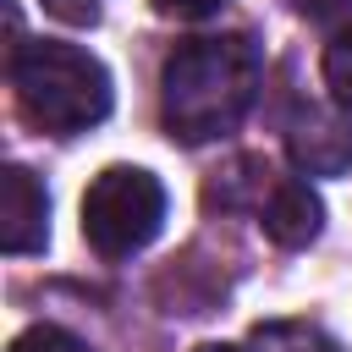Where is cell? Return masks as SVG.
Segmentation results:
<instances>
[{
    "label": "cell",
    "instance_id": "1",
    "mask_svg": "<svg viewBox=\"0 0 352 352\" xmlns=\"http://www.w3.org/2000/svg\"><path fill=\"white\" fill-rule=\"evenodd\" d=\"M258 44L248 33H204L165 55L160 72V116L170 138L209 143L242 126L258 99Z\"/></svg>",
    "mask_w": 352,
    "mask_h": 352
},
{
    "label": "cell",
    "instance_id": "2",
    "mask_svg": "<svg viewBox=\"0 0 352 352\" xmlns=\"http://www.w3.org/2000/svg\"><path fill=\"white\" fill-rule=\"evenodd\" d=\"M11 88H16L22 116L33 126L55 132V138L88 132V126H99L110 116V72H104V60L77 50V44H60V38L16 44Z\"/></svg>",
    "mask_w": 352,
    "mask_h": 352
},
{
    "label": "cell",
    "instance_id": "3",
    "mask_svg": "<svg viewBox=\"0 0 352 352\" xmlns=\"http://www.w3.org/2000/svg\"><path fill=\"white\" fill-rule=\"evenodd\" d=\"M165 226V187L143 165H110L82 192V236L99 258L143 253Z\"/></svg>",
    "mask_w": 352,
    "mask_h": 352
},
{
    "label": "cell",
    "instance_id": "4",
    "mask_svg": "<svg viewBox=\"0 0 352 352\" xmlns=\"http://www.w3.org/2000/svg\"><path fill=\"white\" fill-rule=\"evenodd\" d=\"M50 242V198L33 170L6 165L0 170V248L6 253H38Z\"/></svg>",
    "mask_w": 352,
    "mask_h": 352
},
{
    "label": "cell",
    "instance_id": "5",
    "mask_svg": "<svg viewBox=\"0 0 352 352\" xmlns=\"http://www.w3.org/2000/svg\"><path fill=\"white\" fill-rule=\"evenodd\" d=\"M286 148L308 176H341L352 170V121L341 110H302L286 132Z\"/></svg>",
    "mask_w": 352,
    "mask_h": 352
},
{
    "label": "cell",
    "instance_id": "6",
    "mask_svg": "<svg viewBox=\"0 0 352 352\" xmlns=\"http://www.w3.org/2000/svg\"><path fill=\"white\" fill-rule=\"evenodd\" d=\"M258 214H264V231H270L280 248H302V242H314L319 226H324L319 192H314L308 182H292V176H275V182H270Z\"/></svg>",
    "mask_w": 352,
    "mask_h": 352
},
{
    "label": "cell",
    "instance_id": "7",
    "mask_svg": "<svg viewBox=\"0 0 352 352\" xmlns=\"http://www.w3.org/2000/svg\"><path fill=\"white\" fill-rule=\"evenodd\" d=\"M297 6V16H308L319 33H330V44L336 38H352V0H292Z\"/></svg>",
    "mask_w": 352,
    "mask_h": 352
},
{
    "label": "cell",
    "instance_id": "8",
    "mask_svg": "<svg viewBox=\"0 0 352 352\" xmlns=\"http://www.w3.org/2000/svg\"><path fill=\"white\" fill-rule=\"evenodd\" d=\"M6 352H88L72 330H60V324H28Z\"/></svg>",
    "mask_w": 352,
    "mask_h": 352
},
{
    "label": "cell",
    "instance_id": "9",
    "mask_svg": "<svg viewBox=\"0 0 352 352\" xmlns=\"http://www.w3.org/2000/svg\"><path fill=\"white\" fill-rule=\"evenodd\" d=\"M324 82H330L336 104L352 110V38H336V44L324 50Z\"/></svg>",
    "mask_w": 352,
    "mask_h": 352
},
{
    "label": "cell",
    "instance_id": "10",
    "mask_svg": "<svg viewBox=\"0 0 352 352\" xmlns=\"http://www.w3.org/2000/svg\"><path fill=\"white\" fill-rule=\"evenodd\" d=\"M60 22H99V0H44Z\"/></svg>",
    "mask_w": 352,
    "mask_h": 352
},
{
    "label": "cell",
    "instance_id": "11",
    "mask_svg": "<svg viewBox=\"0 0 352 352\" xmlns=\"http://www.w3.org/2000/svg\"><path fill=\"white\" fill-rule=\"evenodd\" d=\"M154 6H160L165 16H187V22H192V16H214L226 0H154Z\"/></svg>",
    "mask_w": 352,
    "mask_h": 352
}]
</instances>
